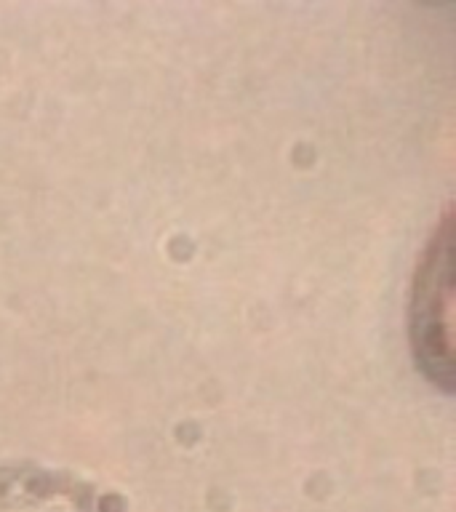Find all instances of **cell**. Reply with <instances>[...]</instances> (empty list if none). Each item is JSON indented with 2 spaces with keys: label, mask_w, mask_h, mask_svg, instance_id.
Returning a JSON list of instances; mask_svg holds the SVG:
<instances>
[{
  "label": "cell",
  "mask_w": 456,
  "mask_h": 512,
  "mask_svg": "<svg viewBox=\"0 0 456 512\" xmlns=\"http://www.w3.org/2000/svg\"><path fill=\"white\" fill-rule=\"evenodd\" d=\"M451 222L435 235L430 254L424 256L414 288V336L416 355L435 382L448 387L454 379V331H451V296H454V270H451Z\"/></svg>",
  "instance_id": "obj_1"
}]
</instances>
